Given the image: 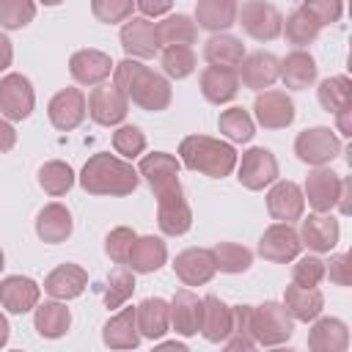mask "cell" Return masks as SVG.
I'll return each mask as SVG.
<instances>
[{
  "instance_id": "f5cc1de1",
  "label": "cell",
  "mask_w": 352,
  "mask_h": 352,
  "mask_svg": "<svg viewBox=\"0 0 352 352\" xmlns=\"http://www.w3.org/2000/svg\"><path fill=\"white\" fill-rule=\"evenodd\" d=\"M349 270H352L349 253H333L330 261H324V278H330L336 286H349L352 283Z\"/></svg>"
},
{
  "instance_id": "6da1fadb",
  "label": "cell",
  "mask_w": 352,
  "mask_h": 352,
  "mask_svg": "<svg viewBox=\"0 0 352 352\" xmlns=\"http://www.w3.org/2000/svg\"><path fill=\"white\" fill-rule=\"evenodd\" d=\"M113 85L140 110L162 113L173 99L170 80L138 58H124L113 66Z\"/></svg>"
},
{
  "instance_id": "681fc988",
  "label": "cell",
  "mask_w": 352,
  "mask_h": 352,
  "mask_svg": "<svg viewBox=\"0 0 352 352\" xmlns=\"http://www.w3.org/2000/svg\"><path fill=\"white\" fill-rule=\"evenodd\" d=\"M135 0H91V14L104 25H118L132 16Z\"/></svg>"
},
{
  "instance_id": "d6a6232c",
  "label": "cell",
  "mask_w": 352,
  "mask_h": 352,
  "mask_svg": "<svg viewBox=\"0 0 352 352\" xmlns=\"http://www.w3.org/2000/svg\"><path fill=\"white\" fill-rule=\"evenodd\" d=\"M283 308L294 322H314L324 308V294L316 286H286L283 292Z\"/></svg>"
},
{
  "instance_id": "6f0895ef",
  "label": "cell",
  "mask_w": 352,
  "mask_h": 352,
  "mask_svg": "<svg viewBox=\"0 0 352 352\" xmlns=\"http://www.w3.org/2000/svg\"><path fill=\"white\" fill-rule=\"evenodd\" d=\"M349 113H352V104H349V107H344V110H338V113H333V116L338 118V132H341L344 138H352V124H349Z\"/></svg>"
},
{
  "instance_id": "5bb4252c",
  "label": "cell",
  "mask_w": 352,
  "mask_h": 352,
  "mask_svg": "<svg viewBox=\"0 0 352 352\" xmlns=\"http://www.w3.org/2000/svg\"><path fill=\"white\" fill-rule=\"evenodd\" d=\"M157 226L165 236H182L192 228V209L184 198L182 184L170 192L157 195Z\"/></svg>"
},
{
  "instance_id": "4fadbf2b",
  "label": "cell",
  "mask_w": 352,
  "mask_h": 352,
  "mask_svg": "<svg viewBox=\"0 0 352 352\" xmlns=\"http://www.w3.org/2000/svg\"><path fill=\"white\" fill-rule=\"evenodd\" d=\"M341 187H344V176H338L336 170H330L327 165H322V168H314L305 176L302 198L308 201V206L314 212H333L336 204H338Z\"/></svg>"
},
{
  "instance_id": "e0dca14e",
  "label": "cell",
  "mask_w": 352,
  "mask_h": 352,
  "mask_svg": "<svg viewBox=\"0 0 352 352\" xmlns=\"http://www.w3.org/2000/svg\"><path fill=\"white\" fill-rule=\"evenodd\" d=\"M300 242L314 253H330L341 239V226L333 212H311L300 220Z\"/></svg>"
},
{
  "instance_id": "1f68e13d",
  "label": "cell",
  "mask_w": 352,
  "mask_h": 352,
  "mask_svg": "<svg viewBox=\"0 0 352 352\" xmlns=\"http://www.w3.org/2000/svg\"><path fill=\"white\" fill-rule=\"evenodd\" d=\"M236 11H239L236 0H198L192 22L201 30L226 33L231 25H236Z\"/></svg>"
},
{
  "instance_id": "f546056e",
  "label": "cell",
  "mask_w": 352,
  "mask_h": 352,
  "mask_svg": "<svg viewBox=\"0 0 352 352\" xmlns=\"http://www.w3.org/2000/svg\"><path fill=\"white\" fill-rule=\"evenodd\" d=\"M165 261H168V245L160 236H154V234L135 236V242L129 248V258H126V267L132 272L148 275V272L162 270Z\"/></svg>"
},
{
  "instance_id": "f1b7e54d",
  "label": "cell",
  "mask_w": 352,
  "mask_h": 352,
  "mask_svg": "<svg viewBox=\"0 0 352 352\" xmlns=\"http://www.w3.org/2000/svg\"><path fill=\"white\" fill-rule=\"evenodd\" d=\"M135 319H138L140 338L160 341L170 330V305L162 297H146L135 305Z\"/></svg>"
},
{
  "instance_id": "6125c7cd",
  "label": "cell",
  "mask_w": 352,
  "mask_h": 352,
  "mask_svg": "<svg viewBox=\"0 0 352 352\" xmlns=\"http://www.w3.org/2000/svg\"><path fill=\"white\" fill-rule=\"evenodd\" d=\"M41 6H60V3H66V0H38Z\"/></svg>"
},
{
  "instance_id": "277c9868",
  "label": "cell",
  "mask_w": 352,
  "mask_h": 352,
  "mask_svg": "<svg viewBox=\"0 0 352 352\" xmlns=\"http://www.w3.org/2000/svg\"><path fill=\"white\" fill-rule=\"evenodd\" d=\"M294 333V319L283 308V302L267 300L261 305H253L250 311V336L261 346H278L286 344Z\"/></svg>"
},
{
  "instance_id": "7bdbcfd3",
  "label": "cell",
  "mask_w": 352,
  "mask_h": 352,
  "mask_svg": "<svg viewBox=\"0 0 352 352\" xmlns=\"http://www.w3.org/2000/svg\"><path fill=\"white\" fill-rule=\"evenodd\" d=\"M250 311H253V305H245V302L231 305V333L223 341V346L228 352H239V349L248 352V349L258 346L253 341V336H250Z\"/></svg>"
},
{
  "instance_id": "9a60e30c",
  "label": "cell",
  "mask_w": 352,
  "mask_h": 352,
  "mask_svg": "<svg viewBox=\"0 0 352 352\" xmlns=\"http://www.w3.org/2000/svg\"><path fill=\"white\" fill-rule=\"evenodd\" d=\"M85 116H88V102L80 88H60L47 104V118L60 132L77 129L85 121Z\"/></svg>"
},
{
  "instance_id": "680465c9",
  "label": "cell",
  "mask_w": 352,
  "mask_h": 352,
  "mask_svg": "<svg viewBox=\"0 0 352 352\" xmlns=\"http://www.w3.org/2000/svg\"><path fill=\"white\" fill-rule=\"evenodd\" d=\"M349 195H352V182L349 179H344V187H341V195H338V209H341V214H349Z\"/></svg>"
},
{
  "instance_id": "91938a15",
  "label": "cell",
  "mask_w": 352,
  "mask_h": 352,
  "mask_svg": "<svg viewBox=\"0 0 352 352\" xmlns=\"http://www.w3.org/2000/svg\"><path fill=\"white\" fill-rule=\"evenodd\" d=\"M8 336H11V324H8V319L0 314V349L8 344Z\"/></svg>"
},
{
  "instance_id": "44dd1931",
  "label": "cell",
  "mask_w": 352,
  "mask_h": 352,
  "mask_svg": "<svg viewBox=\"0 0 352 352\" xmlns=\"http://www.w3.org/2000/svg\"><path fill=\"white\" fill-rule=\"evenodd\" d=\"M278 72H280V60L272 55V52H250L242 58V63L236 66V74H239V82L250 91H264V88H272L275 80H278Z\"/></svg>"
},
{
  "instance_id": "8fae6325",
  "label": "cell",
  "mask_w": 352,
  "mask_h": 352,
  "mask_svg": "<svg viewBox=\"0 0 352 352\" xmlns=\"http://www.w3.org/2000/svg\"><path fill=\"white\" fill-rule=\"evenodd\" d=\"M253 116H256V124L264 129H286L294 121L297 110H294V102L286 91L264 88V91H256Z\"/></svg>"
},
{
  "instance_id": "db71d44e",
  "label": "cell",
  "mask_w": 352,
  "mask_h": 352,
  "mask_svg": "<svg viewBox=\"0 0 352 352\" xmlns=\"http://www.w3.org/2000/svg\"><path fill=\"white\" fill-rule=\"evenodd\" d=\"M143 16H165L173 6V0H135Z\"/></svg>"
},
{
  "instance_id": "9c48e42d",
  "label": "cell",
  "mask_w": 352,
  "mask_h": 352,
  "mask_svg": "<svg viewBox=\"0 0 352 352\" xmlns=\"http://www.w3.org/2000/svg\"><path fill=\"white\" fill-rule=\"evenodd\" d=\"M85 102H88V118L99 126H118L129 113V99L116 85L107 82L94 85Z\"/></svg>"
},
{
  "instance_id": "d4e9b609",
  "label": "cell",
  "mask_w": 352,
  "mask_h": 352,
  "mask_svg": "<svg viewBox=\"0 0 352 352\" xmlns=\"http://www.w3.org/2000/svg\"><path fill=\"white\" fill-rule=\"evenodd\" d=\"M349 327L338 316H316L308 330V349L314 352H346Z\"/></svg>"
},
{
  "instance_id": "ba28073f",
  "label": "cell",
  "mask_w": 352,
  "mask_h": 352,
  "mask_svg": "<svg viewBox=\"0 0 352 352\" xmlns=\"http://www.w3.org/2000/svg\"><path fill=\"white\" fill-rule=\"evenodd\" d=\"M278 173H280L278 170V160L264 146H253V148H248L242 154V160H236V179H239V184L245 190L258 192V190L270 187L278 179Z\"/></svg>"
},
{
  "instance_id": "7c38bea8",
  "label": "cell",
  "mask_w": 352,
  "mask_h": 352,
  "mask_svg": "<svg viewBox=\"0 0 352 352\" xmlns=\"http://www.w3.org/2000/svg\"><path fill=\"white\" fill-rule=\"evenodd\" d=\"M179 170H182L179 157H173L168 151L143 154L140 162H138V173H140V179H146V184L151 187L154 198L162 195V192H170V190H176L182 184L179 182Z\"/></svg>"
},
{
  "instance_id": "52a82bcc",
  "label": "cell",
  "mask_w": 352,
  "mask_h": 352,
  "mask_svg": "<svg viewBox=\"0 0 352 352\" xmlns=\"http://www.w3.org/2000/svg\"><path fill=\"white\" fill-rule=\"evenodd\" d=\"M33 107H36L33 82L19 72L3 74L0 77V116L8 121H25L30 118Z\"/></svg>"
},
{
  "instance_id": "8d00e7d4",
  "label": "cell",
  "mask_w": 352,
  "mask_h": 352,
  "mask_svg": "<svg viewBox=\"0 0 352 352\" xmlns=\"http://www.w3.org/2000/svg\"><path fill=\"white\" fill-rule=\"evenodd\" d=\"M245 55L248 52H245L242 38H236L231 33H212V38H206V44H204V60L209 66L236 69Z\"/></svg>"
},
{
  "instance_id": "ee69618b",
  "label": "cell",
  "mask_w": 352,
  "mask_h": 352,
  "mask_svg": "<svg viewBox=\"0 0 352 352\" xmlns=\"http://www.w3.org/2000/svg\"><path fill=\"white\" fill-rule=\"evenodd\" d=\"M160 66L162 74L170 80H184L195 72L198 58L192 52V47H162L160 50Z\"/></svg>"
},
{
  "instance_id": "cb8c5ba5",
  "label": "cell",
  "mask_w": 352,
  "mask_h": 352,
  "mask_svg": "<svg viewBox=\"0 0 352 352\" xmlns=\"http://www.w3.org/2000/svg\"><path fill=\"white\" fill-rule=\"evenodd\" d=\"M88 289V272L74 264V261H66V264H58L47 278H44V292L52 297V300H74L80 297L82 292Z\"/></svg>"
},
{
  "instance_id": "83f0119b",
  "label": "cell",
  "mask_w": 352,
  "mask_h": 352,
  "mask_svg": "<svg viewBox=\"0 0 352 352\" xmlns=\"http://www.w3.org/2000/svg\"><path fill=\"white\" fill-rule=\"evenodd\" d=\"M201 96L209 104H226L239 94V74L236 69H226V66H206L201 72Z\"/></svg>"
},
{
  "instance_id": "f35d334b",
  "label": "cell",
  "mask_w": 352,
  "mask_h": 352,
  "mask_svg": "<svg viewBox=\"0 0 352 352\" xmlns=\"http://www.w3.org/2000/svg\"><path fill=\"white\" fill-rule=\"evenodd\" d=\"M316 99H319L322 110H327V113H338V110L349 107L352 104V80L346 74L324 77L316 88Z\"/></svg>"
},
{
  "instance_id": "be15d7a7",
  "label": "cell",
  "mask_w": 352,
  "mask_h": 352,
  "mask_svg": "<svg viewBox=\"0 0 352 352\" xmlns=\"http://www.w3.org/2000/svg\"><path fill=\"white\" fill-rule=\"evenodd\" d=\"M3 267H6V253H3V248H0V272H3Z\"/></svg>"
},
{
  "instance_id": "11a10c76",
  "label": "cell",
  "mask_w": 352,
  "mask_h": 352,
  "mask_svg": "<svg viewBox=\"0 0 352 352\" xmlns=\"http://www.w3.org/2000/svg\"><path fill=\"white\" fill-rule=\"evenodd\" d=\"M16 146V129H14V121L3 118L0 116V154L11 151Z\"/></svg>"
},
{
  "instance_id": "d6986e66",
  "label": "cell",
  "mask_w": 352,
  "mask_h": 352,
  "mask_svg": "<svg viewBox=\"0 0 352 352\" xmlns=\"http://www.w3.org/2000/svg\"><path fill=\"white\" fill-rule=\"evenodd\" d=\"M173 275L184 283V286H204L214 278L217 267H214V256L212 248H187L173 258Z\"/></svg>"
},
{
  "instance_id": "f6af8a7d",
  "label": "cell",
  "mask_w": 352,
  "mask_h": 352,
  "mask_svg": "<svg viewBox=\"0 0 352 352\" xmlns=\"http://www.w3.org/2000/svg\"><path fill=\"white\" fill-rule=\"evenodd\" d=\"M135 292V272L126 264H118L116 270H110L107 275V286H104V305L107 308H121Z\"/></svg>"
},
{
  "instance_id": "ab89813d",
  "label": "cell",
  "mask_w": 352,
  "mask_h": 352,
  "mask_svg": "<svg viewBox=\"0 0 352 352\" xmlns=\"http://www.w3.org/2000/svg\"><path fill=\"white\" fill-rule=\"evenodd\" d=\"M74 182H77V176H74L72 165L63 162V160H50V162H44V165L38 168V184H41V190H44L47 195H52V198L66 195V192L74 187Z\"/></svg>"
},
{
  "instance_id": "ac0fdd59",
  "label": "cell",
  "mask_w": 352,
  "mask_h": 352,
  "mask_svg": "<svg viewBox=\"0 0 352 352\" xmlns=\"http://www.w3.org/2000/svg\"><path fill=\"white\" fill-rule=\"evenodd\" d=\"M267 212L272 220L278 223H294L302 217L305 212V198H302V187L297 182H272L270 192H267Z\"/></svg>"
},
{
  "instance_id": "bcb514c9",
  "label": "cell",
  "mask_w": 352,
  "mask_h": 352,
  "mask_svg": "<svg viewBox=\"0 0 352 352\" xmlns=\"http://www.w3.org/2000/svg\"><path fill=\"white\" fill-rule=\"evenodd\" d=\"M36 19V0H0V28L22 30Z\"/></svg>"
},
{
  "instance_id": "e575fe53",
  "label": "cell",
  "mask_w": 352,
  "mask_h": 352,
  "mask_svg": "<svg viewBox=\"0 0 352 352\" xmlns=\"http://www.w3.org/2000/svg\"><path fill=\"white\" fill-rule=\"evenodd\" d=\"M33 327L41 338H60L72 327V311L63 300H47L33 308Z\"/></svg>"
},
{
  "instance_id": "30bf717a",
  "label": "cell",
  "mask_w": 352,
  "mask_h": 352,
  "mask_svg": "<svg viewBox=\"0 0 352 352\" xmlns=\"http://www.w3.org/2000/svg\"><path fill=\"white\" fill-rule=\"evenodd\" d=\"M302 250V242H300V234L292 223H272L264 228L261 239H258V256L264 261H272V264H289L300 256Z\"/></svg>"
},
{
  "instance_id": "c3c4849f",
  "label": "cell",
  "mask_w": 352,
  "mask_h": 352,
  "mask_svg": "<svg viewBox=\"0 0 352 352\" xmlns=\"http://www.w3.org/2000/svg\"><path fill=\"white\" fill-rule=\"evenodd\" d=\"M324 280V261L319 256H297L292 267V283L297 286H319Z\"/></svg>"
},
{
  "instance_id": "836d02e7",
  "label": "cell",
  "mask_w": 352,
  "mask_h": 352,
  "mask_svg": "<svg viewBox=\"0 0 352 352\" xmlns=\"http://www.w3.org/2000/svg\"><path fill=\"white\" fill-rule=\"evenodd\" d=\"M102 341L110 349H135L140 344V330L135 319V308H121L116 316H110L102 327Z\"/></svg>"
},
{
  "instance_id": "b9f144b4",
  "label": "cell",
  "mask_w": 352,
  "mask_h": 352,
  "mask_svg": "<svg viewBox=\"0 0 352 352\" xmlns=\"http://www.w3.org/2000/svg\"><path fill=\"white\" fill-rule=\"evenodd\" d=\"M220 135H226L231 143H250L256 135V121L245 107H228L217 118Z\"/></svg>"
},
{
  "instance_id": "4316f807",
  "label": "cell",
  "mask_w": 352,
  "mask_h": 352,
  "mask_svg": "<svg viewBox=\"0 0 352 352\" xmlns=\"http://www.w3.org/2000/svg\"><path fill=\"white\" fill-rule=\"evenodd\" d=\"M316 74H319V66L314 60V55L308 50H292L286 58H280V72H278V80H283V85L289 91H305L316 82Z\"/></svg>"
},
{
  "instance_id": "60d3db41",
  "label": "cell",
  "mask_w": 352,
  "mask_h": 352,
  "mask_svg": "<svg viewBox=\"0 0 352 352\" xmlns=\"http://www.w3.org/2000/svg\"><path fill=\"white\" fill-rule=\"evenodd\" d=\"M212 256H214L217 272H226V275L248 272L250 264H253V250L239 245V242H217L212 248Z\"/></svg>"
},
{
  "instance_id": "94428289",
  "label": "cell",
  "mask_w": 352,
  "mask_h": 352,
  "mask_svg": "<svg viewBox=\"0 0 352 352\" xmlns=\"http://www.w3.org/2000/svg\"><path fill=\"white\" fill-rule=\"evenodd\" d=\"M160 349H176V352H187V346H184V344H179V341H168V344H160Z\"/></svg>"
},
{
  "instance_id": "74e56055",
  "label": "cell",
  "mask_w": 352,
  "mask_h": 352,
  "mask_svg": "<svg viewBox=\"0 0 352 352\" xmlns=\"http://www.w3.org/2000/svg\"><path fill=\"white\" fill-rule=\"evenodd\" d=\"M280 33L286 36V41H289V44H294L297 50H305L308 44H314V41L319 38L322 25H319V22H316L305 8H294V11L283 19Z\"/></svg>"
},
{
  "instance_id": "5b68a950",
  "label": "cell",
  "mask_w": 352,
  "mask_h": 352,
  "mask_svg": "<svg viewBox=\"0 0 352 352\" xmlns=\"http://www.w3.org/2000/svg\"><path fill=\"white\" fill-rule=\"evenodd\" d=\"M294 154L311 168L330 165L341 154V138L330 126H311L294 138Z\"/></svg>"
},
{
  "instance_id": "4dcf8cb0",
  "label": "cell",
  "mask_w": 352,
  "mask_h": 352,
  "mask_svg": "<svg viewBox=\"0 0 352 352\" xmlns=\"http://www.w3.org/2000/svg\"><path fill=\"white\" fill-rule=\"evenodd\" d=\"M204 308H201V336L209 344H223L231 333V305H226L220 297L206 294L201 297Z\"/></svg>"
},
{
  "instance_id": "484cf974",
  "label": "cell",
  "mask_w": 352,
  "mask_h": 352,
  "mask_svg": "<svg viewBox=\"0 0 352 352\" xmlns=\"http://www.w3.org/2000/svg\"><path fill=\"white\" fill-rule=\"evenodd\" d=\"M74 231V220L69 206H63L60 201H52L47 206H41V212L36 214V236L47 245H58L66 242Z\"/></svg>"
},
{
  "instance_id": "ffe728a7",
  "label": "cell",
  "mask_w": 352,
  "mask_h": 352,
  "mask_svg": "<svg viewBox=\"0 0 352 352\" xmlns=\"http://www.w3.org/2000/svg\"><path fill=\"white\" fill-rule=\"evenodd\" d=\"M113 60L107 52L102 50H94V47H85V50H77L72 58H69V74L77 85H99L104 82L110 74H113Z\"/></svg>"
},
{
  "instance_id": "7dc6e473",
  "label": "cell",
  "mask_w": 352,
  "mask_h": 352,
  "mask_svg": "<svg viewBox=\"0 0 352 352\" xmlns=\"http://www.w3.org/2000/svg\"><path fill=\"white\" fill-rule=\"evenodd\" d=\"M113 148L124 160H135L146 151V135L135 124H118L113 132Z\"/></svg>"
},
{
  "instance_id": "3957f363",
  "label": "cell",
  "mask_w": 352,
  "mask_h": 352,
  "mask_svg": "<svg viewBox=\"0 0 352 352\" xmlns=\"http://www.w3.org/2000/svg\"><path fill=\"white\" fill-rule=\"evenodd\" d=\"M236 148L228 140L209 135H187L179 143V162L187 170L204 173L209 179H226L236 168Z\"/></svg>"
},
{
  "instance_id": "9f6ffc18",
  "label": "cell",
  "mask_w": 352,
  "mask_h": 352,
  "mask_svg": "<svg viewBox=\"0 0 352 352\" xmlns=\"http://www.w3.org/2000/svg\"><path fill=\"white\" fill-rule=\"evenodd\" d=\"M11 60H14V44L6 33H0V72H6L11 66Z\"/></svg>"
},
{
  "instance_id": "7402d4cb",
  "label": "cell",
  "mask_w": 352,
  "mask_h": 352,
  "mask_svg": "<svg viewBox=\"0 0 352 352\" xmlns=\"http://www.w3.org/2000/svg\"><path fill=\"white\" fill-rule=\"evenodd\" d=\"M170 330L182 338H192L198 336L201 330V297L190 289H179L173 297H170Z\"/></svg>"
},
{
  "instance_id": "d590c367",
  "label": "cell",
  "mask_w": 352,
  "mask_h": 352,
  "mask_svg": "<svg viewBox=\"0 0 352 352\" xmlns=\"http://www.w3.org/2000/svg\"><path fill=\"white\" fill-rule=\"evenodd\" d=\"M154 30H157L160 50L162 47H192L195 38H198V25L187 14H168V16H162L154 25Z\"/></svg>"
},
{
  "instance_id": "8992f818",
  "label": "cell",
  "mask_w": 352,
  "mask_h": 352,
  "mask_svg": "<svg viewBox=\"0 0 352 352\" xmlns=\"http://www.w3.org/2000/svg\"><path fill=\"white\" fill-rule=\"evenodd\" d=\"M236 25L256 41H272L280 36L283 14L267 0H245L236 11Z\"/></svg>"
},
{
  "instance_id": "f907efd6",
  "label": "cell",
  "mask_w": 352,
  "mask_h": 352,
  "mask_svg": "<svg viewBox=\"0 0 352 352\" xmlns=\"http://www.w3.org/2000/svg\"><path fill=\"white\" fill-rule=\"evenodd\" d=\"M135 236H138V234H135L129 226H116V228L104 236V253L110 256L113 264H126L129 248H132Z\"/></svg>"
},
{
  "instance_id": "603a6c76",
  "label": "cell",
  "mask_w": 352,
  "mask_h": 352,
  "mask_svg": "<svg viewBox=\"0 0 352 352\" xmlns=\"http://www.w3.org/2000/svg\"><path fill=\"white\" fill-rule=\"evenodd\" d=\"M41 286L28 275H8L0 280V305L8 314H28L38 305Z\"/></svg>"
},
{
  "instance_id": "7a4b0ae2",
  "label": "cell",
  "mask_w": 352,
  "mask_h": 352,
  "mask_svg": "<svg viewBox=\"0 0 352 352\" xmlns=\"http://www.w3.org/2000/svg\"><path fill=\"white\" fill-rule=\"evenodd\" d=\"M77 182L88 195L124 198V195L135 192V187L140 182V173H138V168H132L129 160L116 157L110 151H99V154L88 157Z\"/></svg>"
},
{
  "instance_id": "2e32d148",
  "label": "cell",
  "mask_w": 352,
  "mask_h": 352,
  "mask_svg": "<svg viewBox=\"0 0 352 352\" xmlns=\"http://www.w3.org/2000/svg\"><path fill=\"white\" fill-rule=\"evenodd\" d=\"M118 41L126 52V58H138V60H148L160 52V41H157V30L154 22L148 16H129L121 25Z\"/></svg>"
},
{
  "instance_id": "816d5d0a",
  "label": "cell",
  "mask_w": 352,
  "mask_h": 352,
  "mask_svg": "<svg viewBox=\"0 0 352 352\" xmlns=\"http://www.w3.org/2000/svg\"><path fill=\"white\" fill-rule=\"evenodd\" d=\"M300 8H305L322 28L324 25H336L344 14V0H302Z\"/></svg>"
}]
</instances>
